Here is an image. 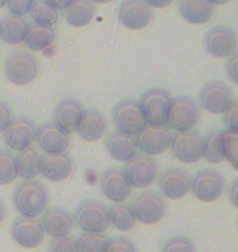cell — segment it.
<instances>
[{
    "mask_svg": "<svg viewBox=\"0 0 238 252\" xmlns=\"http://www.w3.org/2000/svg\"><path fill=\"white\" fill-rule=\"evenodd\" d=\"M12 201L15 210L25 218H38L48 208L49 193L48 189L36 179L23 180L15 187Z\"/></svg>",
    "mask_w": 238,
    "mask_h": 252,
    "instance_id": "6da1fadb",
    "label": "cell"
},
{
    "mask_svg": "<svg viewBox=\"0 0 238 252\" xmlns=\"http://www.w3.org/2000/svg\"><path fill=\"white\" fill-rule=\"evenodd\" d=\"M3 72L8 82L23 87L31 84L39 72V61L28 49L10 53L3 63Z\"/></svg>",
    "mask_w": 238,
    "mask_h": 252,
    "instance_id": "7a4b0ae2",
    "label": "cell"
},
{
    "mask_svg": "<svg viewBox=\"0 0 238 252\" xmlns=\"http://www.w3.org/2000/svg\"><path fill=\"white\" fill-rule=\"evenodd\" d=\"M171 98L173 97L168 90L160 87L149 89L144 92L142 97L139 98V107L142 110L145 123L154 126H166Z\"/></svg>",
    "mask_w": 238,
    "mask_h": 252,
    "instance_id": "3957f363",
    "label": "cell"
},
{
    "mask_svg": "<svg viewBox=\"0 0 238 252\" xmlns=\"http://www.w3.org/2000/svg\"><path fill=\"white\" fill-rule=\"evenodd\" d=\"M201 120L199 105L189 97H175L171 98L170 110H168V120L166 126L171 131L176 133H185V131L194 129Z\"/></svg>",
    "mask_w": 238,
    "mask_h": 252,
    "instance_id": "277c9868",
    "label": "cell"
},
{
    "mask_svg": "<svg viewBox=\"0 0 238 252\" xmlns=\"http://www.w3.org/2000/svg\"><path fill=\"white\" fill-rule=\"evenodd\" d=\"M74 221L82 233H105L109 226L108 208L98 200H85L75 210Z\"/></svg>",
    "mask_w": 238,
    "mask_h": 252,
    "instance_id": "5b68a950",
    "label": "cell"
},
{
    "mask_svg": "<svg viewBox=\"0 0 238 252\" xmlns=\"http://www.w3.org/2000/svg\"><path fill=\"white\" fill-rule=\"evenodd\" d=\"M189 191L199 201L204 203H212L217 201L225 191V179L224 175L217 170L204 169L196 172L191 177Z\"/></svg>",
    "mask_w": 238,
    "mask_h": 252,
    "instance_id": "8992f818",
    "label": "cell"
},
{
    "mask_svg": "<svg viewBox=\"0 0 238 252\" xmlns=\"http://www.w3.org/2000/svg\"><path fill=\"white\" fill-rule=\"evenodd\" d=\"M111 117H113L116 129L131 136H137L147 125L139 102L132 98H124L116 103L113 112H111Z\"/></svg>",
    "mask_w": 238,
    "mask_h": 252,
    "instance_id": "52a82bcc",
    "label": "cell"
},
{
    "mask_svg": "<svg viewBox=\"0 0 238 252\" xmlns=\"http://www.w3.org/2000/svg\"><path fill=\"white\" fill-rule=\"evenodd\" d=\"M134 216L142 224H157L166 215V201L159 191L147 190L139 193L131 203Z\"/></svg>",
    "mask_w": 238,
    "mask_h": 252,
    "instance_id": "ba28073f",
    "label": "cell"
},
{
    "mask_svg": "<svg viewBox=\"0 0 238 252\" xmlns=\"http://www.w3.org/2000/svg\"><path fill=\"white\" fill-rule=\"evenodd\" d=\"M123 172L132 189H147L157 180L160 170L159 162L152 156L137 154L126 162Z\"/></svg>",
    "mask_w": 238,
    "mask_h": 252,
    "instance_id": "9c48e42d",
    "label": "cell"
},
{
    "mask_svg": "<svg viewBox=\"0 0 238 252\" xmlns=\"http://www.w3.org/2000/svg\"><path fill=\"white\" fill-rule=\"evenodd\" d=\"M234 102V92L222 80H211L199 92V105L212 115H224Z\"/></svg>",
    "mask_w": 238,
    "mask_h": 252,
    "instance_id": "30bf717a",
    "label": "cell"
},
{
    "mask_svg": "<svg viewBox=\"0 0 238 252\" xmlns=\"http://www.w3.org/2000/svg\"><path fill=\"white\" fill-rule=\"evenodd\" d=\"M2 138L8 151L20 153V151H25L29 146H33L34 139H36V125L31 118L22 115V117H17L10 122V125L3 129Z\"/></svg>",
    "mask_w": 238,
    "mask_h": 252,
    "instance_id": "8fae6325",
    "label": "cell"
},
{
    "mask_svg": "<svg viewBox=\"0 0 238 252\" xmlns=\"http://www.w3.org/2000/svg\"><path fill=\"white\" fill-rule=\"evenodd\" d=\"M171 154L183 164H196L204 154V136L194 129L185 131L173 136L171 141Z\"/></svg>",
    "mask_w": 238,
    "mask_h": 252,
    "instance_id": "7c38bea8",
    "label": "cell"
},
{
    "mask_svg": "<svg viewBox=\"0 0 238 252\" xmlns=\"http://www.w3.org/2000/svg\"><path fill=\"white\" fill-rule=\"evenodd\" d=\"M204 48L211 56L219 59L234 56L238 49L237 33L227 25H217L211 28L204 36Z\"/></svg>",
    "mask_w": 238,
    "mask_h": 252,
    "instance_id": "4fadbf2b",
    "label": "cell"
},
{
    "mask_svg": "<svg viewBox=\"0 0 238 252\" xmlns=\"http://www.w3.org/2000/svg\"><path fill=\"white\" fill-rule=\"evenodd\" d=\"M173 131L168 126H154L145 125V128L135 136L139 151L145 156H159L170 149L173 141Z\"/></svg>",
    "mask_w": 238,
    "mask_h": 252,
    "instance_id": "5bb4252c",
    "label": "cell"
},
{
    "mask_svg": "<svg viewBox=\"0 0 238 252\" xmlns=\"http://www.w3.org/2000/svg\"><path fill=\"white\" fill-rule=\"evenodd\" d=\"M10 234H12L15 243L25 249L39 248L44 241V236H46L41 221L36 218H25V216H20L13 221Z\"/></svg>",
    "mask_w": 238,
    "mask_h": 252,
    "instance_id": "9a60e30c",
    "label": "cell"
},
{
    "mask_svg": "<svg viewBox=\"0 0 238 252\" xmlns=\"http://www.w3.org/2000/svg\"><path fill=\"white\" fill-rule=\"evenodd\" d=\"M159 189L160 195L168 200H181L189 193L191 177L185 169L181 167H168L159 174Z\"/></svg>",
    "mask_w": 238,
    "mask_h": 252,
    "instance_id": "2e32d148",
    "label": "cell"
},
{
    "mask_svg": "<svg viewBox=\"0 0 238 252\" xmlns=\"http://www.w3.org/2000/svg\"><path fill=\"white\" fill-rule=\"evenodd\" d=\"M118 18L123 27L137 32L149 27L154 12L144 0H123L118 10Z\"/></svg>",
    "mask_w": 238,
    "mask_h": 252,
    "instance_id": "e0dca14e",
    "label": "cell"
},
{
    "mask_svg": "<svg viewBox=\"0 0 238 252\" xmlns=\"http://www.w3.org/2000/svg\"><path fill=\"white\" fill-rule=\"evenodd\" d=\"M39 149L46 154L64 153L70 146V134L59 128L54 122H46L36 126V139Z\"/></svg>",
    "mask_w": 238,
    "mask_h": 252,
    "instance_id": "ac0fdd59",
    "label": "cell"
},
{
    "mask_svg": "<svg viewBox=\"0 0 238 252\" xmlns=\"http://www.w3.org/2000/svg\"><path fill=\"white\" fill-rule=\"evenodd\" d=\"M74 158L67 151L46 154L44 158H41V174L44 175V179L51 180V182H64V180H67L74 174Z\"/></svg>",
    "mask_w": 238,
    "mask_h": 252,
    "instance_id": "d6986e66",
    "label": "cell"
},
{
    "mask_svg": "<svg viewBox=\"0 0 238 252\" xmlns=\"http://www.w3.org/2000/svg\"><path fill=\"white\" fill-rule=\"evenodd\" d=\"M100 189L106 198L119 203V201H126L132 195V187L126 179L124 172L121 169H108L101 175Z\"/></svg>",
    "mask_w": 238,
    "mask_h": 252,
    "instance_id": "ffe728a7",
    "label": "cell"
},
{
    "mask_svg": "<svg viewBox=\"0 0 238 252\" xmlns=\"http://www.w3.org/2000/svg\"><path fill=\"white\" fill-rule=\"evenodd\" d=\"M41 226L44 233L49 234L51 238H62L69 236L74 229V216L69 213L62 206H53L43 211Z\"/></svg>",
    "mask_w": 238,
    "mask_h": 252,
    "instance_id": "44dd1931",
    "label": "cell"
},
{
    "mask_svg": "<svg viewBox=\"0 0 238 252\" xmlns=\"http://www.w3.org/2000/svg\"><path fill=\"white\" fill-rule=\"evenodd\" d=\"M105 149L111 158L119 162H128L139 154V146L135 136L114 131L105 138Z\"/></svg>",
    "mask_w": 238,
    "mask_h": 252,
    "instance_id": "7402d4cb",
    "label": "cell"
},
{
    "mask_svg": "<svg viewBox=\"0 0 238 252\" xmlns=\"http://www.w3.org/2000/svg\"><path fill=\"white\" fill-rule=\"evenodd\" d=\"M83 107L75 98H64L55 105L54 110V123L62 128L65 133L72 134L77 131V126L82 118Z\"/></svg>",
    "mask_w": 238,
    "mask_h": 252,
    "instance_id": "603a6c76",
    "label": "cell"
},
{
    "mask_svg": "<svg viewBox=\"0 0 238 252\" xmlns=\"http://www.w3.org/2000/svg\"><path fill=\"white\" fill-rule=\"evenodd\" d=\"M178 12L191 25H204L214 17V7L209 0H176Z\"/></svg>",
    "mask_w": 238,
    "mask_h": 252,
    "instance_id": "cb8c5ba5",
    "label": "cell"
},
{
    "mask_svg": "<svg viewBox=\"0 0 238 252\" xmlns=\"http://www.w3.org/2000/svg\"><path fill=\"white\" fill-rule=\"evenodd\" d=\"M75 133L83 141H88V143L100 141L106 134V120L96 110H83L82 118H80V123Z\"/></svg>",
    "mask_w": 238,
    "mask_h": 252,
    "instance_id": "d4e9b609",
    "label": "cell"
},
{
    "mask_svg": "<svg viewBox=\"0 0 238 252\" xmlns=\"http://www.w3.org/2000/svg\"><path fill=\"white\" fill-rule=\"evenodd\" d=\"M96 8L92 0H74L67 8L64 10V18L70 27L83 28L92 23L95 18Z\"/></svg>",
    "mask_w": 238,
    "mask_h": 252,
    "instance_id": "484cf974",
    "label": "cell"
},
{
    "mask_svg": "<svg viewBox=\"0 0 238 252\" xmlns=\"http://www.w3.org/2000/svg\"><path fill=\"white\" fill-rule=\"evenodd\" d=\"M28 30V22H25L23 17H17V15H7L0 20V38L3 43L17 46L25 41Z\"/></svg>",
    "mask_w": 238,
    "mask_h": 252,
    "instance_id": "4316f807",
    "label": "cell"
},
{
    "mask_svg": "<svg viewBox=\"0 0 238 252\" xmlns=\"http://www.w3.org/2000/svg\"><path fill=\"white\" fill-rule=\"evenodd\" d=\"M57 33L54 27H44V25H28L26 36H25V44H26L28 51H44L49 46H53Z\"/></svg>",
    "mask_w": 238,
    "mask_h": 252,
    "instance_id": "83f0119b",
    "label": "cell"
},
{
    "mask_svg": "<svg viewBox=\"0 0 238 252\" xmlns=\"http://www.w3.org/2000/svg\"><path fill=\"white\" fill-rule=\"evenodd\" d=\"M15 160H17L18 175L23 180H33L41 175V154L33 146H29L25 151H20Z\"/></svg>",
    "mask_w": 238,
    "mask_h": 252,
    "instance_id": "f1b7e54d",
    "label": "cell"
},
{
    "mask_svg": "<svg viewBox=\"0 0 238 252\" xmlns=\"http://www.w3.org/2000/svg\"><path fill=\"white\" fill-rule=\"evenodd\" d=\"M108 218H109V224L116 228L118 231H132L137 224V220L134 216L132 206L131 203H126V201H119V203H113L108 208Z\"/></svg>",
    "mask_w": 238,
    "mask_h": 252,
    "instance_id": "f546056e",
    "label": "cell"
},
{
    "mask_svg": "<svg viewBox=\"0 0 238 252\" xmlns=\"http://www.w3.org/2000/svg\"><path fill=\"white\" fill-rule=\"evenodd\" d=\"M29 15H31L33 23L44 25V27H54L59 22V12L48 5L44 0H36L29 10Z\"/></svg>",
    "mask_w": 238,
    "mask_h": 252,
    "instance_id": "4dcf8cb0",
    "label": "cell"
},
{
    "mask_svg": "<svg viewBox=\"0 0 238 252\" xmlns=\"http://www.w3.org/2000/svg\"><path fill=\"white\" fill-rule=\"evenodd\" d=\"M220 141L225 160H229L234 169H238V131L230 128L222 129Z\"/></svg>",
    "mask_w": 238,
    "mask_h": 252,
    "instance_id": "1f68e13d",
    "label": "cell"
},
{
    "mask_svg": "<svg viewBox=\"0 0 238 252\" xmlns=\"http://www.w3.org/2000/svg\"><path fill=\"white\" fill-rule=\"evenodd\" d=\"M202 159H206L211 164H220L224 160V151H222L220 131H211L204 138V154Z\"/></svg>",
    "mask_w": 238,
    "mask_h": 252,
    "instance_id": "d6a6232c",
    "label": "cell"
},
{
    "mask_svg": "<svg viewBox=\"0 0 238 252\" xmlns=\"http://www.w3.org/2000/svg\"><path fill=\"white\" fill-rule=\"evenodd\" d=\"M108 243L109 239L105 233H82L77 238L80 252H105Z\"/></svg>",
    "mask_w": 238,
    "mask_h": 252,
    "instance_id": "836d02e7",
    "label": "cell"
},
{
    "mask_svg": "<svg viewBox=\"0 0 238 252\" xmlns=\"http://www.w3.org/2000/svg\"><path fill=\"white\" fill-rule=\"evenodd\" d=\"M18 177L17 160L8 149H0V185H8Z\"/></svg>",
    "mask_w": 238,
    "mask_h": 252,
    "instance_id": "e575fe53",
    "label": "cell"
},
{
    "mask_svg": "<svg viewBox=\"0 0 238 252\" xmlns=\"http://www.w3.org/2000/svg\"><path fill=\"white\" fill-rule=\"evenodd\" d=\"M161 252H196L194 244L186 236H176L161 246Z\"/></svg>",
    "mask_w": 238,
    "mask_h": 252,
    "instance_id": "d590c367",
    "label": "cell"
},
{
    "mask_svg": "<svg viewBox=\"0 0 238 252\" xmlns=\"http://www.w3.org/2000/svg\"><path fill=\"white\" fill-rule=\"evenodd\" d=\"M49 252H80L77 246V239L69 236H62V238H53L49 243Z\"/></svg>",
    "mask_w": 238,
    "mask_h": 252,
    "instance_id": "8d00e7d4",
    "label": "cell"
},
{
    "mask_svg": "<svg viewBox=\"0 0 238 252\" xmlns=\"http://www.w3.org/2000/svg\"><path fill=\"white\" fill-rule=\"evenodd\" d=\"M36 0H5V5L10 10L12 15H17V17H25V15L29 13L33 3Z\"/></svg>",
    "mask_w": 238,
    "mask_h": 252,
    "instance_id": "74e56055",
    "label": "cell"
},
{
    "mask_svg": "<svg viewBox=\"0 0 238 252\" xmlns=\"http://www.w3.org/2000/svg\"><path fill=\"white\" fill-rule=\"evenodd\" d=\"M105 252H137V248L128 238H113L109 239L108 248Z\"/></svg>",
    "mask_w": 238,
    "mask_h": 252,
    "instance_id": "f35d334b",
    "label": "cell"
},
{
    "mask_svg": "<svg viewBox=\"0 0 238 252\" xmlns=\"http://www.w3.org/2000/svg\"><path fill=\"white\" fill-rule=\"evenodd\" d=\"M224 123L227 125V128L238 131V103H237V100L234 102V105H232V107L224 113Z\"/></svg>",
    "mask_w": 238,
    "mask_h": 252,
    "instance_id": "ab89813d",
    "label": "cell"
},
{
    "mask_svg": "<svg viewBox=\"0 0 238 252\" xmlns=\"http://www.w3.org/2000/svg\"><path fill=\"white\" fill-rule=\"evenodd\" d=\"M12 120H13L12 108H10L3 100H0V133H3V129L10 125Z\"/></svg>",
    "mask_w": 238,
    "mask_h": 252,
    "instance_id": "60d3db41",
    "label": "cell"
},
{
    "mask_svg": "<svg viewBox=\"0 0 238 252\" xmlns=\"http://www.w3.org/2000/svg\"><path fill=\"white\" fill-rule=\"evenodd\" d=\"M227 59H229V61L225 64V72L232 82L238 84V54H234V56H230Z\"/></svg>",
    "mask_w": 238,
    "mask_h": 252,
    "instance_id": "b9f144b4",
    "label": "cell"
},
{
    "mask_svg": "<svg viewBox=\"0 0 238 252\" xmlns=\"http://www.w3.org/2000/svg\"><path fill=\"white\" fill-rule=\"evenodd\" d=\"M44 2H46L48 5H51L53 8H55L57 12H64V10L67 8L74 0H44Z\"/></svg>",
    "mask_w": 238,
    "mask_h": 252,
    "instance_id": "7bdbcfd3",
    "label": "cell"
},
{
    "mask_svg": "<svg viewBox=\"0 0 238 252\" xmlns=\"http://www.w3.org/2000/svg\"><path fill=\"white\" fill-rule=\"evenodd\" d=\"M150 8H166L170 7L175 0H144Z\"/></svg>",
    "mask_w": 238,
    "mask_h": 252,
    "instance_id": "ee69618b",
    "label": "cell"
},
{
    "mask_svg": "<svg viewBox=\"0 0 238 252\" xmlns=\"http://www.w3.org/2000/svg\"><path fill=\"white\" fill-rule=\"evenodd\" d=\"M229 196L234 206H238V180H234L229 189Z\"/></svg>",
    "mask_w": 238,
    "mask_h": 252,
    "instance_id": "f6af8a7d",
    "label": "cell"
},
{
    "mask_svg": "<svg viewBox=\"0 0 238 252\" xmlns=\"http://www.w3.org/2000/svg\"><path fill=\"white\" fill-rule=\"evenodd\" d=\"M5 218H7V206H5L3 201L0 200V224L3 223Z\"/></svg>",
    "mask_w": 238,
    "mask_h": 252,
    "instance_id": "bcb514c9",
    "label": "cell"
},
{
    "mask_svg": "<svg viewBox=\"0 0 238 252\" xmlns=\"http://www.w3.org/2000/svg\"><path fill=\"white\" fill-rule=\"evenodd\" d=\"M209 2L212 5H225V3H229L230 0H209Z\"/></svg>",
    "mask_w": 238,
    "mask_h": 252,
    "instance_id": "7dc6e473",
    "label": "cell"
},
{
    "mask_svg": "<svg viewBox=\"0 0 238 252\" xmlns=\"http://www.w3.org/2000/svg\"><path fill=\"white\" fill-rule=\"evenodd\" d=\"M92 2L95 5H103V3H109V2H113V0H92Z\"/></svg>",
    "mask_w": 238,
    "mask_h": 252,
    "instance_id": "c3c4849f",
    "label": "cell"
},
{
    "mask_svg": "<svg viewBox=\"0 0 238 252\" xmlns=\"http://www.w3.org/2000/svg\"><path fill=\"white\" fill-rule=\"evenodd\" d=\"M5 7V0H0V8Z\"/></svg>",
    "mask_w": 238,
    "mask_h": 252,
    "instance_id": "681fc988",
    "label": "cell"
}]
</instances>
